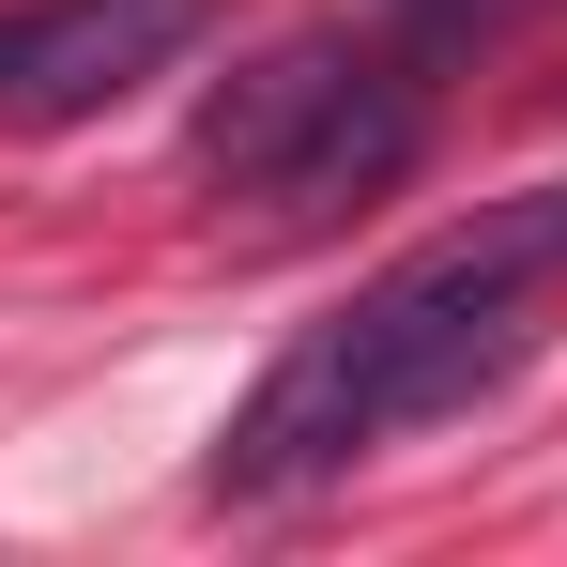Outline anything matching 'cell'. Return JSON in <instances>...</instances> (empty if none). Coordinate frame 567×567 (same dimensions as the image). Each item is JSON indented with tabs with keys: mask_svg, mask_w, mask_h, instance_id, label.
I'll return each instance as SVG.
<instances>
[{
	"mask_svg": "<svg viewBox=\"0 0 567 567\" xmlns=\"http://www.w3.org/2000/svg\"><path fill=\"white\" fill-rule=\"evenodd\" d=\"M553 277H567V185H522L491 215H461V230H430L414 261H383L338 322H307L261 369V399L215 430V491L230 506H277V491H322L338 461H369L383 430L461 414L475 383L522 369Z\"/></svg>",
	"mask_w": 567,
	"mask_h": 567,
	"instance_id": "obj_1",
	"label": "cell"
},
{
	"mask_svg": "<svg viewBox=\"0 0 567 567\" xmlns=\"http://www.w3.org/2000/svg\"><path fill=\"white\" fill-rule=\"evenodd\" d=\"M506 16H522V0H383V47H399V62H461Z\"/></svg>",
	"mask_w": 567,
	"mask_h": 567,
	"instance_id": "obj_4",
	"label": "cell"
},
{
	"mask_svg": "<svg viewBox=\"0 0 567 567\" xmlns=\"http://www.w3.org/2000/svg\"><path fill=\"white\" fill-rule=\"evenodd\" d=\"M215 0H16L0 16V123H93L138 78H169Z\"/></svg>",
	"mask_w": 567,
	"mask_h": 567,
	"instance_id": "obj_3",
	"label": "cell"
},
{
	"mask_svg": "<svg viewBox=\"0 0 567 567\" xmlns=\"http://www.w3.org/2000/svg\"><path fill=\"white\" fill-rule=\"evenodd\" d=\"M430 138V78L399 47H353V31H277L246 78H215L185 123V169L261 215H338V199H383Z\"/></svg>",
	"mask_w": 567,
	"mask_h": 567,
	"instance_id": "obj_2",
	"label": "cell"
}]
</instances>
